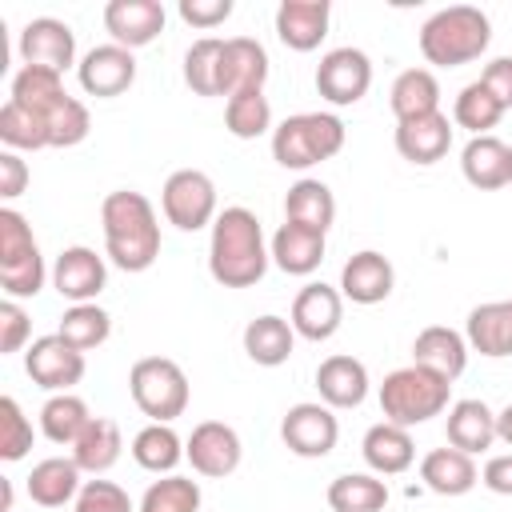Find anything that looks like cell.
Returning a JSON list of instances; mask_svg holds the SVG:
<instances>
[{
    "mask_svg": "<svg viewBox=\"0 0 512 512\" xmlns=\"http://www.w3.org/2000/svg\"><path fill=\"white\" fill-rule=\"evenodd\" d=\"M392 284H396V272H392L388 256H380L372 248L356 252L340 268V296L352 304H380L392 296Z\"/></svg>",
    "mask_w": 512,
    "mask_h": 512,
    "instance_id": "19",
    "label": "cell"
},
{
    "mask_svg": "<svg viewBox=\"0 0 512 512\" xmlns=\"http://www.w3.org/2000/svg\"><path fill=\"white\" fill-rule=\"evenodd\" d=\"M28 188V164L16 152H0V196L16 200Z\"/></svg>",
    "mask_w": 512,
    "mask_h": 512,
    "instance_id": "51",
    "label": "cell"
},
{
    "mask_svg": "<svg viewBox=\"0 0 512 512\" xmlns=\"http://www.w3.org/2000/svg\"><path fill=\"white\" fill-rule=\"evenodd\" d=\"M224 124L236 140H256L272 128V104L264 92H236L224 104Z\"/></svg>",
    "mask_w": 512,
    "mask_h": 512,
    "instance_id": "43",
    "label": "cell"
},
{
    "mask_svg": "<svg viewBox=\"0 0 512 512\" xmlns=\"http://www.w3.org/2000/svg\"><path fill=\"white\" fill-rule=\"evenodd\" d=\"M120 448H124V440H120L116 420L92 416V424L84 428V436L72 444V460H76L80 472L100 476V472H108V468L120 460Z\"/></svg>",
    "mask_w": 512,
    "mask_h": 512,
    "instance_id": "35",
    "label": "cell"
},
{
    "mask_svg": "<svg viewBox=\"0 0 512 512\" xmlns=\"http://www.w3.org/2000/svg\"><path fill=\"white\" fill-rule=\"evenodd\" d=\"M488 40H492V24L472 4L440 8L420 28V52L436 68H460V64L476 60L488 48Z\"/></svg>",
    "mask_w": 512,
    "mask_h": 512,
    "instance_id": "3",
    "label": "cell"
},
{
    "mask_svg": "<svg viewBox=\"0 0 512 512\" xmlns=\"http://www.w3.org/2000/svg\"><path fill=\"white\" fill-rule=\"evenodd\" d=\"M104 252L120 272H148L160 256V220L144 192L120 188L100 204Z\"/></svg>",
    "mask_w": 512,
    "mask_h": 512,
    "instance_id": "1",
    "label": "cell"
},
{
    "mask_svg": "<svg viewBox=\"0 0 512 512\" xmlns=\"http://www.w3.org/2000/svg\"><path fill=\"white\" fill-rule=\"evenodd\" d=\"M232 16V0H180V20L192 28H216Z\"/></svg>",
    "mask_w": 512,
    "mask_h": 512,
    "instance_id": "49",
    "label": "cell"
},
{
    "mask_svg": "<svg viewBox=\"0 0 512 512\" xmlns=\"http://www.w3.org/2000/svg\"><path fill=\"white\" fill-rule=\"evenodd\" d=\"M184 456L192 460V468L200 476H212V480H224L240 468V456H244V444L236 436L232 424L224 420H204L192 428L188 444H184Z\"/></svg>",
    "mask_w": 512,
    "mask_h": 512,
    "instance_id": "12",
    "label": "cell"
},
{
    "mask_svg": "<svg viewBox=\"0 0 512 512\" xmlns=\"http://www.w3.org/2000/svg\"><path fill=\"white\" fill-rule=\"evenodd\" d=\"M108 284V264L84 244H72L52 264V288L72 304H96V296Z\"/></svg>",
    "mask_w": 512,
    "mask_h": 512,
    "instance_id": "14",
    "label": "cell"
},
{
    "mask_svg": "<svg viewBox=\"0 0 512 512\" xmlns=\"http://www.w3.org/2000/svg\"><path fill=\"white\" fill-rule=\"evenodd\" d=\"M184 84L196 96H224V40L200 36L184 52Z\"/></svg>",
    "mask_w": 512,
    "mask_h": 512,
    "instance_id": "36",
    "label": "cell"
},
{
    "mask_svg": "<svg viewBox=\"0 0 512 512\" xmlns=\"http://www.w3.org/2000/svg\"><path fill=\"white\" fill-rule=\"evenodd\" d=\"M104 28L120 48H144L164 32V4L160 0H108Z\"/></svg>",
    "mask_w": 512,
    "mask_h": 512,
    "instance_id": "16",
    "label": "cell"
},
{
    "mask_svg": "<svg viewBox=\"0 0 512 512\" xmlns=\"http://www.w3.org/2000/svg\"><path fill=\"white\" fill-rule=\"evenodd\" d=\"M480 84L500 100V108L508 112L512 108V56H496L484 72H480Z\"/></svg>",
    "mask_w": 512,
    "mask_h": 512,
    "instance_id": "50",
    "label": "cell"
},
{
    "mask_svg": "<svg viewBox=\"0 0 512 512\" xmlns=\"http://www.w3.org/2000/svg\"><path fill=\"white\" fill-rule=\"evenodd\" d=\"M420 480H424L436 496H464V492L476 488L480 472H476V464H472L468 452H460V448L448 444V448H432V452L420 460Z\"/></svg>",
    "mask_w": 512,
    "mask_h": 512,
    "instance_id": "27",
    "label": "cell"
},
{
    "mask_svg": "<svg viewBox=\"0 0 512 512\" xmlns=\"http://www.w3.org/2000/svg\"><path fill=\"white\" fill-rule=\"evenodd\" d=\"M44 256L16 208H0V288L8 300H28L44 288Z\"/></svg>",
    "mask_w": 512,
    "mask_h": 512,
    "instance_id": "6",
    "label": "cell"
},
{
    "mask_svg": "<svg viewBox=\"0 0 512 512\" xmlns=\"http://www.w3.org/2000/svg\"><path fill=\"white\" fill-rule=\"evenodd\" d=\"M32 324H28V312L16 304V300H0V352L12 356L24 348Z\"/></svg>",
    "mask_w": 512,
    "mask_h": 512,
    "instance_id": "48",
    "label": "cell"
},
{
    "mask_svg": "<svg viewBox=\"0 0 512 512\" xmlns=\"http://www.w3.org/2000/svg\"><path fill=\"white\" fill-rule=\"evenodd\" d=\"M20 60L28 68L64 72L76 60V32L56 16H36L20 32Z\"/></svg>",
    "mask_w": 512,
    "mask_h": 512,
    "instance_id": "15",
    "label": "cell"
},
{
    "mask_svg": "<svg viewBox=\"0 0 512 512\" xmlns=\"http://www.w3.org/2000/svg\"><path fill=\"white\" fill-rule=\"evenodd\" d=\"M80 468H76V460L68 456H48V460H40L32 472H28V496H32V504H40V508H64L68 500H76L80 496Z\"/></svg>",
    "mask_w": 512,
    "mask_h": 512,
    "instance_id": "30",
    "label": "cell"
},
{
    "mask_svg": "<svg viewBox=\"0 0 512 512\" xmlns=\"http://www.w3.org/2000/svg\"><path fill=\"white\" fill-rule=\"evenodd\" d=\"M272 252L264 248V228L256 212L232 204L212 220L208 240V272L224 288H252L268 272Z\"/></svg>",
    "mask_w": 512,
    "mask_h": 512,
    "instance_id": "2",
    "label": "cell"
},
{
    "mask_svg": "<svg viewBox=\"0 0 512 512\" xmlns=\"http://www.w3.org/2000/svg\"><path fill=\"white\" fill-rule=\"evenodd\" d=\"M500 116H504L500 100H496L480 80L464 84L460 96H456V104H452V120H456L460 128H468L472 136H488V128H496Z\"/></svg>",
    "mask_w": 512,
    "mask_h": 512,
    "instance_id": "42",
    "label": "cell"
},
{
    "mask_svg": "<svg viewBox=\"0 0 512 512\" xmlns=\"http://www.w3.org/2000/svg\"><path fill=\"white\" fill-rule=\"evenodd\" d=\"M136 512H200V484L188 476L152 480Z\"/></svg>",
    "mask_w": 512,
    "mask_h": 512,
    "instance_id": "44",
    "label": "cell"
},
{
    "mask_svg": "<svg viewBox=\"0 0 512 512\" xmlns=\"http://www.w3.org/2000/svg\"><path fill=\"white\" fill-rule=\"evenodd\" d=\"M44 120H48V140H52V148H72V144H80V140L88 136V128H92L88 108H84L76 96H64Z\"/></svg>",
    "mask_w": 512,
    "mask_h": 512,
    "instance_id": "45",
    "label": "cell"
},
{
    "mask_svg": "<svg viewBox=\"0 0 512 512\" xmlns=\"http://www.w3.org/2000/svg\"><path fill=\"white\" fill-rule=\"evenodd\" d=\"M372 88V60L360 52V48H332L320 56L316 64V92L336 104V108H348L356 100H364Z\"/></svg>",
    "mask_w": 512,
    "mask_h": 512,
    "instance_id": "10",
    "label": "cell"
},
{
    "mask_svg": "<svg viewBox=\"0 0 512 512\" xmlns=\"http://www.w3.org/2000/svg\"><path fill=\"white\" fill-rule=\"evenodd\" d=\"M508 184H512V148H508Z\"/></svg>",
    "mask_w": 512,
    "mask_h": 512,
    "instance_id": "55",
    "label": "cell"
},
{
    "mask_svg": "<svg viewBox=\"0 0 512 512\" xmlns=\"http://www.w3.org/2000/svg\"><path fill=\"white\" fill-rule=\"evenodd\" d=\"M56 336H64L76 352H92V348H100V344L112 336V316H108L100 304H72V308L60 316Z\"/></svg>",
    "mask_w": 512,
    "mask_h": 512,
    "instance_id": "40",
    "label": "cell"
},
{
    "mask_svg": "<svg viewBox=\"0 0 512 512\" xmlns=\"http://www.w3.org/2000/svg\"><path fill=\"white\" fill-rule=\"evenodd\" d=\"M128 392L152 424H172L188 408V376L168 356H144L128 372Z\"/></svg>",
    "mask_w": 512,
    "mask_h": 512,
    "instance_id": "7",
    "label": "cell"
},
{
    "mask_svg": "<svg viewBox=\"0 0 512 512\" xmlns=\"http://www.w3.org/2000/svg\"><path fill=\"white\" fill-rule=\"evenodd\" d=\"M28 448H32V420L12 396H0V456L16 464L28 456Z\"/></svg>",
    "mask_w": 512,
    "mask_h": 512,
    "instance_id": "46",
    "label": "cell"
},
{
    "mask_svg": "<svg viewBox=\"0 0 512 512\" xmlns=\"http://www.w3.org/2000/svg\"><path fill=\"white\" fill-rule=\"evenodd\" d=\"M464 340L468 348H476L480 356H512V300H488V304H476L468 312V324H464Z\"/></svg>",
    "mask_w": 512,
    "mask_h": 512,
    "instance_id": "23",
    "label": "cell"
},
{
    "mask_svg": "<svg viewBox=\"0 0 512 512\" xmlns=\"http://www.w3.org/2000/svg\"><path fill=\"white\" fill-rule=\"evenodd\" d=\"M160 208H164V220L176 224L180 232H196L204 224H212L220 212H216V184L208 172L200 168H180L164 180V192H160Z\"/></svg>",
    "mask_w": 512,
    "mask_h": 512,
    "instance_id": "8",
    "label": "cell"
},
{
    "mask_svg": "<svg viewBox=\"0 0 512 512\" xmlns=\"http://www.w3.org/2000/svg\"><path fill=\"white\" fill-rule=\"evenodd\" d=\"M344 148V120L332 112H296L272 128V160L280 168H312Z\"/></svg>",
    "mask_w": 512,
    "mask_h": 512,
    "instance_id": "5",
    "label": "cell"
},
{
    "mask_svg": "<svg viewBox=\"0 0 512 512\" xmlns=\"http://www.w3.org/2000/svg\"><path fill=\"white\" fill-rule=\"evenodd\" d=\"M496 440H504L512 448V404L496 412Z\"/></svg>",
    "mask_w": 512,
    "mask_h": 512,
    "instance_id": "53",
    "label": "cell"
},
{
    "mask_svg": "<svg viewBox=\"0 0 512 512\" xmlns=\"http://www.w3.org/2000/svg\"><path fill=\"white\" fill-rule=\"evenodd\" d=\"M132 460L144 472L172 476V468L184 460V440L172 432V424H148V428H140L132 436Z\"/></svg>",
    "mask_w": 512,
    "mask_h": 512,
    "instance_id": "38",
    "label": "cell"
},
{
    "mask_svg": "<svg viewBox=\"0 0 512 512\" xmlns=\"http://www.w3.org/2000/svg\"><path fill=\"white\" fill-rule=\"evenodd\" d=\"M496 440V412L484 400H456L448 408V444L476 456Z\"/></svg>",
    "mask_w": 512,
    "mask_h": 512,
    "instance_id": "31",
    "label": "cell"
},
{
    "mask_svg": "<svg viewBox=\"0 0 512 512\" xmlns=\"http://www.w3.org/2000/svg\"><path fill=\"white\" fill-rule=\"evenodd\" d=\"M460 168H464V180L480 192H492V188H504L508 184V144L500 136H472L460 152Z\"/></svg>",
    "mask_w": 512,
    "mask_h": 512,
    "instance_id": "29",
    "label": "cell"
},
{
    "mask_svg": "<svg viewBox=\"0 0 512 512\" xmlns=\"http://www.w3.org/2000/svg\"><path fill=\"white\" fill-rule=\"evenodd\" d=\"M0 140L8 144V152H36V148H52L48 140V120L16 100H8L0 108Z\"/></svg>",
    "mask_w": 512,
    "mask_h": 512,
    "instance_id": "39",
    "label": "cell"
},
{
    "mask_svg": "<svg viewBox=\"0 0 512 512\" xmlns=\"http://www.w3.org/2000/svg\"><path fill=\"white\" fill-rule=\"evenodd\" d=\"M284 220L304 224L312 232H328L336 220V196L324 180H296L284 196Z\"/></svg>",
    "mask_w": 512,
    "mask_h": 512,
    "instance_id": "32",
    "label": "cell"
},
{
    "mask_svg": "<svg viewBox=\"0 0 512 512\" xmlns=\"http://www.w3.org/2000/svg\"><path fill=\"white\" fill-rule=\"evenodd\" d=\"M272 264L288 276H312L324 260V232H312L304 224H292L284 220L272 236Z\"/></svg>",
    "mask_w": 512,
    "mask_h": 512,
    "instance_id": "24",
    "label": "cell"
},
{
    "mask_svg": "<svg viewBox=\"0 0 512 512\" xmlns=\"http://www.w3.org/2000/svg\"><path fill=\"white\" fill-rule=\"evenodd\" d=\"M0 512H12V480H0Z\"/></svg>",
    "mask_w": 512,
    "mask_h": 512,
    "instance_id": "54",
    "label": "cell"
},
{
    "mask_svg": "<svg viewBox=\"0 0 512 512\" xmlns=\"http://www.w3.org/2000/svg\"><path fill=\"white\" fill-rule=\"evenodd\" d=\"M292 348H296V328H292V320L272 316V312L248 320V328H244V352H248L252 364H260V368H280V364H288Z\"/></svg>",
    "mask_w": 512,
    "mask_h": 512,
    "instance_id": "28",
    "label": "cell"
},
{
    "mask_svg": "<svg viewBox=\"0 0 512 512\" xmlns=\"http://www.w3.org/2000/svg\"><path fill=\"white\" fill-rule=\"evenodd\" d=\"M452 148V124L444 112H428L416 120H396V152L412 164H436Z\"/></svg>",
    "mask_w": 512,
    "mask_h": 512,
    "instance_id": "20",
    "label": "cell"
},
{
    "mask_svg": "<svg viewBox=\"0 0 512 512\" xmlns=\"http://www.w3.org/2000/svg\"><path fill=\"white\" fill-rule=\"evenodd\" d=\"M412 364H420V368H428L452 384L468 368V340L456 328L432 324L412 340Z\"/></svg>",
    "mask_w": 512,
    "mask_h": 512,
    "instance_id": "22",
    "label": "cell"
},
{
    "mask_svg": "<svg viewBox=\"0 0 512 512\" xmlns=\"http://www.w3.org/2000/svg\"><path fill=\"white\" fill-rule=\"evenodd\" d=\"M340 320H344V296L332 284L316 280V284H304L296 292V300H292V328H296V336L320 344V340L336 336Z\"/></svg>",
    "mask_w": 512,
    "mask_h": 512,
    "instance_id": "17",
    "label": "cell"
},
{
    "mask_svg": "<svg viewBox=\"0 0 512 512\" xmlns=\"http://www.w3.org/2000/svg\"><path fill=\"white\" fill-rule=\"evenodd\" d=\"M72 512H136L128 492L112 480H84L80 496L72 500Z\"/></svg>",
    "mask_w": 512,
    "mask_h": 512,
    "instance_id": "47",
    "label": "cell"
},
{
    "mask_svg": "<svg viewBox=\"0 0 512 512\" xmlns=\"http://www.w3.org/2000/svg\"><path fill=\"white\" fill-rule=\"evenodd\" d=\"M388 484L372 472H344L328 484V508L332 512H384Z\"/></svg>",
    "mask_w": 512,
    "mask_h": 512,
    "instance_id": "37",
    "label": "cell"
},
{
    "mask_svg": "<svg viewBox=\"0 0 512 512\" xmlns=\"http://www.w3.org/2000/svg\"><path fill=\"white\" fill-rule=\"evenodd\" d=\"M24 372L32 376V384H40L44 392H68L72 384L84 380V352H76L64 336H40L28 344L24 352Z\"/></svg>",
    "mask_w": 512,
    "mask_h": 512,
    "instance_id": "11",
    "label": "cell"
},
{
    "mask_svg": "<svg viewBox=\"0 0 512 512\" xmlns=\"http://www.w3.org/2000/svg\"><path fill=\"white\" fill-rule=\"evenodd\" d=\"M268 80V52L252 36L224 40V96L236 92H264Z\"/></svg>",
    "mask_w": 512,
    "mask_h": 512,
    "instance_id": "26",
    "label": "cell"
},
{
    "mask_svg": "<svg viewBox=\"0 0 512 512\" xmlns=\"http://www.w3.org/2000/svg\"><path fill=\"white\" fill-rule=\"evenodd\" d=\"M64 96H68V92H64L60 72L28 68V64H24V68L12 76V100L24 104V108H32V112H40V116H48Z\"/></svg>",
    "mask_w": 512,
    "mask_h": 512,
    "instance_id": "41",
    "label": "cell"
},
{
    "mask_svg": "<svg viewBox=\"0 0 512 512\" xmlns=\"http://www.w3.org/2000/svg\"><path fill=\"white\" fill-rule=\"evenodd\" d=\"M76 76H80V88L96 100H112L120 92L132 88L136 80V56L120 44H96L80 56L76 64Z\"/></svg>",
    "mask_w": 512,
    "mask_h": 512,
    "instance_id": "13",
    "label": "cell"
},
{
    "mask_svg": "<svg viewBox=\"0 0 512 512\" xmlns=\"http://www.w3.org/2000/svg\"><path fill=\"white\" fill-rule=\"evenodd\" d=\"M388 104H392L396 120H416V116L440 112V84H436V76L428 68H404L392 80Z\"/></svg>",
    "mask_w": 512,
    "mask_h": 512,
    "instance_id": "33",
    "label": "cell"
},
{
    "mask_svg": "<svg viewBox=\"0 0 512 512\" xmlns=\"http://www.w3.org/2000/svg\"><path fill=\"white\" fill-rule=\"evenodd\" d=\"M92 424V412H88V404L80 400V396H72V392H52L48 400H44V408H40V432L52 440V444H76L80 436H84V428Z\"/></svg>",
    "mask_w": 512,
    "mask_h": 512,
    "instance_id": "34",
    "label": "cell"
},
{
    "mask_svg": "<svg viewBox=\"0 0 512 512\" xmlns=\"http://www.w3.org/2000/svg\"><path fill=\"white\" fill-rule=\"evenodd\" d=\"M448 396H452V384L420 364H408V368H396L384 376L380 384V412L388 424H400V428H412V424H424L432 416H440L448 408Z\"/></svg>",
    "mask_w": 512,
    "mask_h": 512,
    "instance_id": "4",
    "label": "cell"
},
{
    "mask_svg": "<svg viewBox=\"0 0 512 512\" xmlns=\"http://www.w3.org/2000/svg\"><path fill=\"white\" fill-rule=\"evenodd\" d=\"M360 452H364V464H368L376 476H400V472H408L412 460H416V444H412L408 428L388 424V420H380V424H372V428L364 432Z\"/></svg>",
    "mask_w": 512,
    "mask_h": 512,
    "instance_id": "25",
    "label": "cell"
},
{
    "mask_svg": "<svg viewBox=\"0 0 512 512\" xmlns=\"http://www.w3.org/2000/svg\"><path fill=\"white\" fill-rule=\"evenodd\" d=\"M316 388H320V400L328 408H360L368 396V368H364V360L336 352V356L320 360Z\"/></svg>",
    "mask_w": 512,
    "mask_h": 512,
    "instance_id": "21",
    "label": "cell"
},
{
    "mask_svg": "<svg viewBox=\"0 0 512 512\" xmlns=\"http://www.w3.org/2000/svg\"><path fill=\"white\" fill-rule=\"evenodd\" d=\"M280 440L288 452L304 456V460H320L336 448L340 440V420L332 416V408L320 400H304V404H292L280 420Z\"/></svg>",
    "mask_w": 512,
    "mask_h": 512,
    "instance_id": "9",
    "label": "cell"
},
{
    "mask_svg": "<svg viewBox=\"0 0 512 512\" xmlns=\"http://www.w3.org/2000/svg\"><path fill=\"white\" fill-rule=\"evenodd\" d=\"M328 16H332L328 0H284L276 8V36L292 52H312L328 36Z\"/></svg>",
    "mask_w": 512,
    "mask_h": 512,
    "instance_id": "18",
    "label": "cell"
},
{
    "mask_svg": "<svg viewBox=\"0 0 512 512\" xmlns=\"http://www.w3.org/2000/svg\"><path fill=\"white\" fill-rule=\"evenodd\" d=\"M480 480H484V484H488L496 496H512V452H504V456H492V460L484 464Z\"/></svg>",
    "mask_w": 512,
    "mask_h": 512,
    "instance_id": "52",
    "label": "cell"
}]
</instances>
